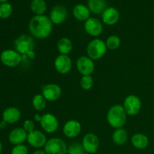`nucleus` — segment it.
Segmentation results:
<instances>
[{
	"instance_id": "obj_16",
	"label": "nucleus",
	"mask_w": 154,
	"mask_h": 154,
	"mask_svg": "<svg viewBox=\"0 0 154 154\" xmlns=\"http://www.w3.org/2000/svg\"><path fill=\"white\" fill-rule=\"evenodd\" d=\"M67 16L68 12L66 7L62 5H56L51 10L49 18L53 24L60 25L65 22Z\"/></svg>"
},
{
	"instance_id": "obj_27",
	"label": "nucleus",
	"mask_w": 154,
	"mask_h": 154,
	"mask_svg": "<svg viewBox=\"0 0 154 154\" xmlns=\"http://www.w3.org/2000/svg\"><path fill=\"white\" fill-rule=\"evenodd\" d=\"M105 44H106L108 50L115 51L120 48V45H121V39L119 36L116 35H111L109 37L107 38Z\"/></svg>"
},
{
	"instance_id": "obj_18",
	"label": "nucleus",
	"mask_w": 154,
	"mask_h": 154,
	"mask_svg": "<svg viewBox=\"0 0 154 154\" xmlns=\"http://www.w3.org/2000/svg\"><path fill=\"white\" fill-rule=\"evenodd\" d=\"M103 23L108 26H114L120 20V12L113 7H108L102 14Z\"/></svg>"
},
{
	"instance_id": "obj_38",
	"label": "nucleus",
	"mask_w": 154,
	"mask_h": 154,
	"mask_svg": "<svg viewBox=\"0 0 154 154\" xmlns=\"http://www.w3.org/2000/svg\"><path fill=\"white\" fill-rule=\"evenodd\" d=\"M82 154H90V153H86V152H84V153H82Z\"/></svg>"
},
{
	"instance_id": "obj_20",
	"label": "nucleus",
	"mask_w": 154,
	"mask_h": 154,
	"mask_svg": "<svg viewBox=\"0 0 154 154\" xmlns=\"http://www.w3.org/2000/svg\"><path fill=\"white\" fill-rule=\"evenodd\" d=\"M73 15L78 20L85 22L90 17V11L88 7L84 5L78 4L74 7Z\"/></svg>"
},
{
	"instance_id": "obj_17",
	"label": "nucleus",
	"mask_w": 154,
	"mask_h": 154,
	"mask_svg": "<svg viewBox=\"0 0 154 154\" xmlns=\"http://www.w3.org/2000/svg\"><path fill=\"white\" fill-rule=\"evenodd\" d=\"M28 133L20 127L15 128L12 129L8 135V141L13 145L23 144L27 140Z\"/></svg>"
},
{
	"instance_id": "obj_24",
	"label": "nucleus",
	"mask_w": 154,
	"mask_h": 154,
	"mask_svg": "<svg viewBox=\"0 0 154 154\" xmlns=\"http://www.w3.org/2000/svg\"><path fill=\"white\" fill-rule=\"evenodd\" d=\"M88 8L95 14H100L107 8L105 0H89Z\"/></svg>"
},
{
	"instance_id": "obj_8",
	"label": "nucleus",
	"mask_w": 154,
	"mask_h": 154,
	"mask_svg": "<svg viewBox=\"0 0 154 154\" xmlns=\"http://www.w3.org/2000/svg\"><path fill=\"white\" fill-rule=\"evenodd\" d=\"M39 123L42 130L48 134H52L57 132L60 125L58 119L51 113L43 114Z\"/></svg>"
},
{
	"instance_id": "obj_13",
	"label": "nucleus",
	"mask_w": 154,
	"mask_h": 154,
	"mask_svg": "<svg viewBox=\"0 0 154 154\" xmlns=\"http://www.w3.org/2000/svg\"><path fill=\"white\" fill-rule=\"evenodd\" d=\"M82 130L81 123L78 120L72 119L65 123L63 126V133L66 138H75L81 134Z\"/></svg>"
},
{
	"instance_id": "obj_3",
	"label": "nucleus",
	"mask_w": 154,
	"mask_h": 154,
	"mask_svg": "<svg viewBox=\"0 0 154 154\" xmlns=\"http://www.w3.org/2000/svg\"><path fill=\"white\" fill-rule=\"evenodd\" d=\"M107 122L114 129L123 128L127 120V114L121 105H114L108 109Z\"/></svg>"
},
{
	"instance_id": "obj_10",
	"label": "nucleus",
	"mask_w": 154,
	"mask_h": 154,
	"mask_svg": "<svg viewBox=\"0 0 154 154\" xmlns=\"http://www.w3.org/2000/svg\"><path fill=\"white\" fill-rule=\"evenodd\" d=\"M76 68L78 72L82 76L85 75H91L94 72L96 66L94 60L90 59L87 56H81L77 60Z\"/></svg>"
},
{
	"instance_id": "obj_33",
	"label": "nucleus",
	"mask_w": 154,
	"mask_h": 154,
	"mask_svg": "<svg viewBox=\"0 0 154 154\" xmlns=\"http://www.w3.org/2000/svg\"><path fill=\"white\" fill-rule=\"evenodd\" d=\"M32 154H46L45 150H42V149H38V150H35Z\"/></svg>"
},
{
	"instance_id": "obj_5",
	"label": "nucleus",
	"mask_w": 154,
	"mask_h": 154,
	"mask_svg": "<svg viewBox=\"0 0 154 154\" xmlns=\"http://www.w3.org/2000/svg\"><path fill=\"white\" fill-rule=\"evenodd\" d=\"M44 150L46 154H67L68 147L64 140L52 138L48 140Z\"/></svg>"
},
{
	"instance_id": "obj_30",
	"label": "nucleus",
	"mask_w": 154,
	"mask_h": 154,
	"mask_svg": "<svg viewBox=\"0 0 154 154\" xmlns=\"http://www.w3.org/2000/svg\"><path fill=\"white\" fill-rule=\"evenodd\" d=\"M84 153V147H83L82 144H81V143H72L71 145L68 147L67 154H82Z\"/></svg>"
},
{
	"instance_id": "obj_15",
	"label": "nucleus",
	"mask_w": 154,
	"mask_h": 154,
	"mask_svg": "<svg viewBox=\"0 0 154 154\" xmlns=\"http://www.w3.org/2000/svg\"><path fill=\"white\" fill-rule=\"evenodd\" d=\"M26 141L32 147L38 150L45 147L48 139L43 132L35 129L33 132L28 133Z\"/></svg>"
},
{
	"instance_id": "obj_28",
	"label": "nucleus",
	"mask_w": 154,
	"mask_h": 154,
	"mask_svg": "<svg viewBox=\"0 0 154 154\" xmlns=\"http://www.w3.org/2000/svg\"><path fill=\"white\" fill-rule=\"evenodd\" d=\"M94 84V80L91 75H85L81 77L80 80V85L84 90L88 91L91 90Z\"/></svg>"
},
{
	"instance_id": "obj_6",
	"label": "nucleus",
	"mask_w": 154,
	"mask_h": 154,
	"mask_svg": "<svg viewBox=\"0 0 154 154\" xmlns=\"http://www.w3.org/2000/svg\"><path fill=\"white\" fill-rule=\"evenodd\" d=\"M0 60L2 64L7 67L15 68L20 64L23 57L15 50L7 49L1 53Z\"/></svg>"
},
{
	"instance_id": "obj_32",
	"label": "nucleus",
	"mask_w": 154,
	"mask_h": 154,
	"mask_svg": "<svg viewBox=\"0 0 154 154\" xmlns=\"http://www.w3.org/2000/svg\"><path fill=\"white\" fill-rule=\"evenodd\" d=\"M23 129L27 132V133H30V132H33L35 130V122L32 120H26L23 123Z\"/></svg>"
},
{
	"instance_id": "obj_19",
	"label": "nucleus",
	"mask_w": 154,
	"mask_h": 154,
	"mask_svg": "<svg viewBox=\"0 0 154 154\" xmlns=\"http://www.w3.org/2000/svg\"><path fill=\"white\" fill-rule=\"evenodd\" d=\"M21 112L16 107H8L2 113V120L8 124L16 123L20 120Z\"/></svg>"
},
{
	"instance_id": "obj_25",
	"label": "nucleus",
	"mask_w": 154,
	"mask_h": 154,
	"mask_svg": "<svg viewBox=\"0 0 154 154\" xmlns=\"http://www.w3.org/2000/svg\"><path fill=\"white\" fill-rule=\"evenodd\" d=\"M30 8L35 15H44L47 11L46 2L45 0H32Z\"/></svg>"
},
{
	"instance_id": "obj_31",
	"label": "nucleus",
	"mask_w": 154,
	"mask_h": 154,
	"mask_svg": "<svg viewBox=\"0 0 154 154\" xmlns=\"http://www.w3.org/2000/svg\"><path fill=\"white\" fill-rule=\"evenodd\" d=\"M11 154H29L28 147L23 144L15 145L12 148Z\"/></svg>"
},
{
	"instance_id": "obj_4",
	"label": "nucleus",
	"mask_w": 154,
	"mask_h": 154,
	"mask_svg": "<svg viewBox=\"0 0 154 154\" xmlns=\"http://www.w3.org/2000/svg\"><path fill=\"white\" fill-rule=\"evenodd\" d=\"M107 48L105 42L102 39L96 38L88 43L87 46V57L93 60H99L105 57L106 54Z\"/></svg>"
},
{
	"instance_id": "obj_36",
	"label": "nucleus",
	"mask_w": 154,
	"mask_h": 154,
	"mask_svg": "<svg viewBox=\"0 0 154 154\" xmlns=\"http://www.w3.org/2000/svg\"><path fill=\"white\" fill-rule=\"evenodd\" d=\"M2 144L0 141V154H2Z\"/></svg>"
},
{
	"instance_id": "obj_37",
	"label": "nucleus",
	"mask_w": 154,
	"mask_h": 154,
	"mask_svg": "<svg viewBox=\"0 0 154 154\" xmlns=\"http://www.w3.org/2000/svg\"><path fill=\"white\" fill-rule=\"evenodd\" d=\"M7 1H8V0H0V2L4 3V2H6Z\"/></svg>"
},
{
	"instance_id": "obj_12",
	"label": "nucleus",
	"mask_w": 154,
	"mask_h": 154,
	"mask_svg": "<svg viewBox=\"0 0 154 154\" xmlns=\"http://www.w3.org/2000/svg\"><path fill=\"white\" fill-rule=\"evenodd\" d=\"M42 94L48 102H55L62 96V89L57 84H48L42 87Z\"/></svg>"
},
{
	"instance_id": "obj_14",
	"label": "nucleus",
	"mask_w": 154,
	"mask_h": 154,
	"mask_svg": "<svg viewBox=\"0 0 154 154\" xmlns=\"http://www.w3.org/2000/svg\"><path fill=\"white\" fill-rule=\"evenodd\" d=\"M81 144L84 147V152L94 154L97 152L99 147V139L96 134L90 132L84 135Z\"/></svg>"
},
{
	"instance_id": "obj_23",
	"label": "nucleus",
	"mask_w": 154,
	"mask_h": 154,
	"mask_svg": "<svg viewBox=\"0 0 154 154\" xmlns=\"http://www.w3.org/2000/svg\"><path fill=\"white\" fill-rule=\"evenodd\" d=\"M112 141L116 145L123 146L127 142L128 133L127 131L123 128L115 129L112 134Z\"/></svg>"
},
{
	"instance_id": "obj_2",
	"label": "nucleus",
	"mask_w": 154,
	"mask_h": 154,
	"mask_svg": "<svg viewBox=\"0 0 154 154\" xmlns=\"http://www.w3.org/2000/svg\"><path fill=\"white\" fill-rule=\"evenodd\" d=\"M14 50L17 51L23 57L32 60L35 57V44L34 39L28 35H21L14 40Z\"/></svg>"
},
{
	"instance_id": "obj_35",
	"label": "nucleus",
	"mask_w": 154,
	"mask_h": 154,
	"mask_svg": "<svg viewBox=\"0 0 154 154\" xmlns=\"http://www.w3.org/2000/svg\"><path fill=\"white\" fill-rule=\"evenodd\" d=\"M42 115H40V114H36V115H35V117H34L35 120L37 122H40L41 119H42Z\"/></svg>"
},
{
	"instance_id": "obj_34",
	"label": "nucleus",
	"mask_w": 154,
	"mask_h": 154,
	"mask_svg": "<svg viewBox=\"0 0 154 154\" xmlns=\"http://www.w3.org/2000/svg\"><path fill=\"white\" fill-rule=\"evenodd\" d=\"M7 124L8 123H6V122H5L4 120H2V121L0 122V129H5L6 126H7Z\"/></svg>"
},
{
	"instance_id": "obj_22",
	"label": "nucleus",
	"mask_w": 154,
	"mask_h": 154,
	"mask_svg": "<svg viewBox=\"0 0 154 154\" xmlns=\"http://www.w3.org/2000/svg\"><path fill=\"white\" fill-rule=\"evenodd\" d=\"M57 48L60 54L69 55L73 49V44L69 38L63 37L57 42Z\"/></svg>"
},
{
	"instance_id": "obj_1",
	"label": "nucleus",
	"mask_w": 154,
	"mask_h": 154,
	"mask_svg": "<svg viewBox=\"0 0 154 154\" xmlns=\"http://www.w3.org/2000/svg\"><path fill=\"white\" fill-rule=\"evenodd\" d=\"M53 25L50 18L46 15H35L29 23V30L33 38L42 40L51 35Z\"/></svg>"
},
{
	"instance_id": "obj_21",
	"label": "nucleus",
	"mask_w": 154,
	"mask_h": 154,
	"mask_svg": "<svg viewBox=\"0 0 154 154\" xmlns=\"http://www.w3.org/2000/svg\"><path fill=\"white\" fill-rule=\"evenodd\" d=\"M131 143L135 148L138 150H144L147 148L149 144V138L142 133H136L132 135Z\"/></svg>"
},
{
	"instance_id": "obj_9",
	"label": "nucleus",
	"mask_w": 154,
	"mask_h": 154,
	"mask_svg": "<svg viewBox=\"0 0 154 154\" xmlns=\"http://www.w3.org/2000/svg\"><path fill=\"white\" fill-rule=\"evenodd\" d=\"M54 69L60 75H67L72 69V60L69 55L59 54L54 63Z\"/></svg>"
},
{
	"instance_id": "obj_7",
	"label": "nucleus",
	"mask_w": 154,
	"mask_h": 154,
	"mask_svg": "<svg viewBox=\"0 0 154 154\" xmlns=\"http://www.w3.org/2000/svg\"><path fill=\"white\" fill-rule=\"evenodd\" d=\"M123 107L127 115L136 116L141 111V101L136 95H129L125 98Z\"/></svg>"
},
{
	"instance_id": "obj_11",
	"label": "nucleus",
	"mask_w": 154,
	"mask_h": 154,
	"mask_svg": "<svg viewBox=\"0 0 154 154\" xmlns=\"http://www.w3.org/2000/svg\"><path fill=\"white\" fill-rule=\"evenodd\" d=\"M84 28L86 33L92 37L98 38L103 32V25L99 19L96 17H90L84 22Z\"/></svg>"
},
{
	"instance_id": "obj_26",
	"label": "nucleus",
	"mask_w": 154,
	"mask_h": 154,
	"mask_svg": "<svg viewBox=\"0 0 154 154\" xmlns=\"http://www.w3.org/2000/svg\"><path fill=\"white\" fill-rule=\"evenodd\" d=\"M47 102L48 101L41 93V94H36L33 96L32 100V105L35 111H42L46 108Z\"/></svg>"
},
{
	"instance_id": "obj_29",
	"label": "nucleus",
	"mask_w": 154,
	"mask_h": 154,
	"mask_svg": "<svg viewBox=\"0 0 154 154\" xmlns=\"http://www.w3.org/2000/svg\"><path fill=\"white\" fill-rule=\"evenodd\" d=\"M12 6L10 3L4 2L0 5V18L7 19L12 13Z\"/></svg>"
}]
</instances>
